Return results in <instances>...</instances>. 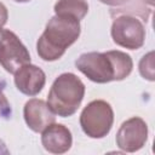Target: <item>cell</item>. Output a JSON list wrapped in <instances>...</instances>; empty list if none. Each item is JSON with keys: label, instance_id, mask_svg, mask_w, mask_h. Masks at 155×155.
I'll list each match as a JSON object with an SVG mask.
<instances>
[{"label": "cell", "instance_id": "8992f818", "mask_svg": "<svg viewBox=\"0 0 155 155\" xmlns=\"http://www.w3.org/2000/svg\"><path fill=\"white\" fill-rule=\"evenodd\" d=\"M30 63V53L19 38L10 29L0 28V64L13 74L18 68Z\"/></svg>", "mask_w": 155, "mask_h": 155}, {"label": "cell", "instance_id": "3957f363", "mask_svg": "<svg viewBox=\"0 0 155 155\" xmlns=\"http://www.w3.org/2000/svg\"><path fill=\"white\" fill-rule=\"evenodd\" d=\"M84 96V82L73 73H63L54 79L47 94V104L56 115L68 117L78 111Z\"/></svg>", "mask_w": 155, "mask_h": 155}, {"label": "cell", "instance_id": "5bb4252c", "mask_svg": "<svg viewBox=\"0 0 155 155\" xmlns=\"http://www.w3.org/2000/svg\"><path fill=\"white\" fill-rule=\"evenodd\" d=\"M7 18H8L7 8H6V6L2 2H0V28H2L6 24Z\"/></svg>", "mask_w": 155, "mask_h": 155}, {"label": "cell", "instance_id": "277c9868", "mask_svg": "<svg viewBox=\"0 0 155 155\" xmlns=\"http://www.w3.org/2000/svg\"><path fill=\"white\" fill-rule=\"evenodd\" d=\"M114 124L111 105L103 99L90 102L80 114V126L86 136L99 139L105 137Z\"/></svg>", "mask_w": 155, "mask_h": 155}, {"label": "cell", "instance_id": "6da1fadb", "mask_svg": "<svg viewBox=\"0 0 155 155\" xmlns=\"http://www.w3.org/2000/svg\"><path fill=\"white\" fill-rule=\"evenodd\" d=\"M75 67L88 80L96 84L121 81L133 69V61L126 52L114 50L107 52H86L75 61Z\"/></svg>", "mask_w": 155, "mask_h": 155}, {"label": "cell", "instance_id": "8fae6325", "mask_svg": "<svg viewBox=\"0 0 155 155\" xmlns=\"http://www.w3.org/2000/svg\"><path fill=\"white\" fill-rule=\"evenodd\" d=\"M56 15H65L81 21L88 12V5L84 0H58L54 4Z\"/></svg>", "mask_w": 155, "mask_h": 155}, {"label": "cell", "instance_id": "9c48e42d", "mask_svg": "<svg viewBox=\"0 0 155 155\" xmlns=\"http://www.w3.org/2000/svg\"><path fill=\"white\" fill-rule=\"evenodd\" d=\"M15 85L19 92L25 96L39 94L46 82V75L41 68L34 64H24L15 73Z\"/></svg>", "mask_w": 155, "mask_h": 155}, {"label": "cell", "instance_id": "ba28073f", "mask_svg": "<svg viewBox=\"0 0 155 155\" xmlns=\"http://www.w3.org/2000/svg\"><path fill=\"white\" fill-rule=\"evenodd\" d=\"M23 116L27 126L36 133L42 132L56 121V114L45 101L39 98H31L24 104Z\"/></svg>", "mask_w": 155, "mask_h": 155}, {"label": "cell", "instance_id": "5b68a950", "mask_svg": "<svg viewBox=\"0 0 155 155\" xmlns=\"http://www.w3.org/2000/svg\"><path fill=\"white\" fill-rule=\"evenodd\" d=\"M110 34L117 46L128 50H138L145 41V27L133 15L125 13L114 18Z\"/></svg>", "mask_w": 155, "mask_h": 155}, {"label": "cell", "instance_id": "4fadbf2b", "mask_svg": "<svg viewBox=\"0 0 155 155\" xmlns=\"http://www.w3.org/2000/svg\"><path fill=\"white\" fill-rule=\"evenodd\" d=\"M12 114V109L11 105L6 98V96L4 94L2 88H0V119H8Z\"/></svg>", "mask_w": 155, "mask_h": 155}, {"label": "cell", "instance_id": "e0dca14e", "mask_svg": "<svg viewBox=\"0 0 155 155\" xmlns=\"http://www.w3.org/2000/svg\"><path fill=\"white\" fill-rule=\"evenodd\" d=\"M144 1H145V2H148L150 6H153V5H154V0H144Z\"/></svg>", "mask_w": 155, "mask_h": 155}, {"label": "cell", "instance_id": "52a82bcc", "mask_svg": "<svg viewBox=\"0 0 155 155\" xmlns=\"http://www.w3.org/2000/svg\"><path fill=\"white\" fill-rule=\"evenodd\" d=\"M148 139V125L139 117L133 116L124 121L116 132V145L122 151L134 153L145 145Z\"/></svg>", "mask_w": 155, "mask_h": 155}, {"label": "cell", "instance_id": "7c38bea8", "mask_svg": "<svg viewBox=\"0 0 155 155\" xmlns=\"http://www.w3.org/2000/svg\"><path fill=\"white\" fill-rule=\"evenodd\" d=\"M138 69L140 75L144 79L149 81H154V52L153 51L142 57V59L139 61Z\"/></svg>", "mask_w": 155, "mask_h": 155}, {"label": "cell", "instance_id": "30bf717a", "mask_svg": "<svg viewBox=\"0 0 155 155\" xmlns=\"http://www.w3.org/2000/svg\"><path fill=\"white\" fill-rule=\"evenodd\" d=\"M41 143L45 150L51 154H64L71 148V132L67 126L53 122L42 131Z\"/></svg>", "mask_w": 155, "mask_h": 155}, {"label": "cell", "instance_id": "7a4b0ae2", "mask_svg": "<svg viewBox=\"0 0 155 155\" xmlns=\"http://www.w3.org/2000/svg\"><path fill=\"white\" fill-rule=\"evenodd\" d=\"M80 21L71 16L54 15L36 42V52L42 61L59 59L80 36Z\"/></svg>", "mask_w": 155, "mask_h": 155}, {"label": "cell", "instance_id": "ac0fdd59", "mask_svg": "<svg viewBox=\"0 0 155 155\" xmlns=\"http://www.w3.org/2000/svg\"><path fill=\"white\" fill-rule=\"evenodd\" d=\"M13 1H16V2H29L30 0H13Z\"/></svg>", "mask_w": 155, "mask_h": 155}, {"label": "cell", "instance_id": "2e32d148", "mask_svg": "<svg viewBox=\"0 0 155 155\" xmlns=\"http://www.w3.org/2000/svg\"><path fill=\"white\" fill-rule=\"evenodd\" d=\"M10 154V150L7 149V147L5 145V143L0 139V155H7Z\"/></svg>", "mask_w": 155, "mask_h": 155}, {"label": "cell", "instance_id": "9a60e30c", "mask_svg": "<svg viewBox=\"0 0 155 155\" xmlns=\"http://www.w3.org/2000/svg\"><path fill=\"white\" fill-rule=\"evenodd\" d=\"M101 2L109 5V6H122L126 2H128L130 0H99Z\"/></svg>", "mask_w": 155, "mask_h": 155}]
</instances>
